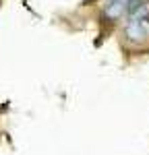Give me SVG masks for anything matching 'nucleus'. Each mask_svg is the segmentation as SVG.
Segmentation results:
<instances>
[{
	"label": "nucleus",
	"mask_w": 149,
	"mask_h": 155,
	"mask_svg": "<svg viewBox=\"0 0 149 155\" xmlns=\"http://www.w3.org/2000/svg\"><path fill=\"white\" fill-rule=\"evenodd\" d=\"M124 31H126L128 39H133V41H141L149 35V2L137 0L131 6Z\"/></svg>",
	"instance_id": "f257e3e1"
},
{
	"label": "nucleus",
	"mask_w": 149,
	"mask_h": 155,
	"mask_svg": "<svg viewBox=\"0 0 149 155\" xmlns=\"http://www.w3.org/2000/svg\"><path fill=\"white\" fill-rule=\"evenodd\" d=\"M137 0H106L104 4V15L108 19H118L122 17L126 11H131V6L135 4Z\"/></svg>",
	"instance_id": "f03ea898"
}]
</instances>
